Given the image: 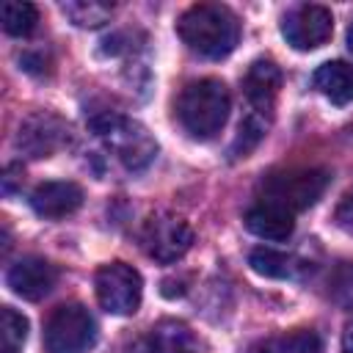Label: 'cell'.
Segmentation results:
<instances>
[{"instance_id": "6da1fadb", "label": "cell", "mask_w": 353, "mask_h": 353, "mask_svg": "<svg viewBox=\"0 0 353 353\" xmlns=\"http://www.w3.org/2000/svg\"><path fill=\"white\" fill-rule=\"evenodd\" d=\"M179 39L188 50L204 58H226L240 41V22L229 6L221 3H196L176 22Z\"/></svg>"}, {"instance_id": "7a4b0ae2", "label": "cell", "mask_w": 353, "mask_h": 353, "mask_svg": "<svg viewBox=\"0 0 353 353\" xmlns=\"http://www.w3.org/2000/svg\"><path fill=\"white\" fill-rule=\"evenodd\" d=\"M232 110V94L223 80L201 77L182 88L176 99V119L185 127L188 135L207 141L218 135L229 119Z\"/></svg>"}, {"instance_id": "3957f363", "label": "cell", "mask_w": 353, "mask_h": 353, "mask_svg": "<svg viewBox=\"0 0 353 353\" xmlns=\"http://www.w3.org/2000/svg\"><path fill=\"white\" fill-rule=\"evenodd\" d=\"M88 127L99 141H105V146L130 171H143L157 154L154 138L135 119H127V116L113 113V110H105V113H97L88 121Z\"/></svg>"}, {"instance_id": "277c9868", "label": "cell", "mask_w": 353, "mask_h": 353, "mask_svg": "<svg viewBox=\"0 0 353 353\" xmlns=\"http://www.w3.org/2000/svg\"><path fill=\"white\" fill-rule=\"evenodd\" d=\"M328 179H331L328 171H323V168L276 171L259 182V201H270L295 215L301 210H309L325 193Z\"/></svg>"}, {"instance_id": "5b68a950", "label": "cell", "mask_w": 353, "mask_h": 353, "mask_svg": "<svg viewBox=\"0 0 353 353\" xmlns=\"http://www.w3.org/2000/svg\"><path fill=\"white\" fill-rule=\"evenodd\" d=\"M97 342V323L80 303L58 306L44 323L47 353H85Z\"/></svg>"}, {"instance_id": "8992f818", "label": "cell", "mask_w": 353, "mask_h": 353, "mask_svg": "<svg viewBox=\"0 0 353 353\" xmlns=\"http://www.w3.org/2000/svg\"><path fill=\"white\" fill-rule=\"evenodd\" d=\"M97 301L105 312L127 317L135 314L143 295V279L141 273L127 262H108L94 276Z\"/></svg>"}, {"instance_id": "52a82bcc", "label": "cell", "mask_w": 353, "mask_h": 353, "mask_svg": "<svg viewBox=\"0 0 353 353\" xmlns=\"http://www.w3.org/2000/svg\"><path fill=\"white\" fill-rule=\"evenodd\" d=\"M141 245L146 251L149 259L160 262V265H171L176 259H182L190 245H193V229L171 212H157L149 215L143 221L141 229Z\"/></svg>"}, {"instance_id": "ba28073f", "label": "cell", "mask_w": 353, "mask_h": 353, "mask_svg": "<svg viewBox=\"0 0 353 353\" xmlns=\"http://www.w3.org/2000/svg\"><path fill=\"white\" fill-rule=\"evenodd\" d=\"M281 33H284V39L295 50H317V47H323L331 39V33H334V17H331V11L325 6L303 3V6L292 8L284 17Z\"/></svg>"}, {"instance_id": "9c48e42d", "label": "cell", "mask_w": 353, "mask_h": 353, "mask_svg": "<svg viewBox=\"0 0 353 353\" xmlns=\"http://www.w3.org/2000/svg\"><path fill=\"white\" fill-rule=\"evenodd\" d=\"M121 353H201V342L185 323L163 320L149 334L130 339Z\"/></svg>"}, {"instance_id": "30bf717a", "label": "cell", "mask_w": 353, "mask_h": 353, "mask_svg": "<svg viewBox=\"0 0 353 353\" xmlns=\"http://www.w3.org/2000/svg\"><path fill=\"white\" fill-rule=\"evenodd\" d=\"M58 281V270L52 262L41 259V256H22L19 262H14L6 273V284L11 287L14 295L25 298V301H41L52 292Z\"/></svg>"}, {"instance_id": "8fae6325", "label": "cell", "mask_w": 353, "mask_h": 353, "mask_svg": "<svg viewBox=\"0 0 353 353\" xmlns=\"http://www.w3.org/2000/svg\"><path fill=\"white\" fill-rule=\"evenodd\" d=\"M66 138H69V130L58 116L36 113L19 124L17 146L30 157H50L55 149H61L66 143Z\"/></svg>"}, {"instance_id": "7c38bea8", "label": "cell", "mask_w": 353, "mask_h": 353, "mask_svg": "<svg viewBox=\"0 0 353 353\" xmlns=\"http://www.w3.org/2000/svg\"><path fill=\"white\" fill-rule=\"evenodd\" d=\"M28 201L39 218L58 221V218L72 215L83 204V188L77 182H69V179H52V182L36 185L30 190Z\"/></svg>"}, {"instance_id": "4fadbf2b", "label": "cell", "mask_w": 353, "mask_h": 353, "mask_svg": "<svg viewBox=\"0 0 353 353\" xmlns=\"http://www.w3.org/2000/svg\"><path fill=\"white\" fill-rule=\"evenodd\" d=\"M281 88V69L273 61H254L243 77V94L248 102V110L262 113L268 119H273V105H276V94Z\"/></svg>"}, {"instance_id": "5bb4252c", "label": "cell", "mask_w": 353, "mask_h": 353, "mask_svg": "<svg viewBox=\"0 0 353 353\" xmlns=\"http://www.w3.org/2000/svg\"><path fill=\"white\" fill-rule=\"evenodd\" d=\"M245 229L262 240H287L295 229V215L270 201H256L245 210Z\"/></svg>"}, {"instance_id": "9a60e30c", "label": "cell", "mask_w": 353, "mask_h": 353, "mask_svg": "<svg viewBox=\"0 0 353 353\" xmlns=\"http://www.w3.org/2000/svg\"><path fill=\"white\" fill-rule=\"evenodd\" d=\"M314 88L334 105L353 102V66L345 61H325L314 72Z\"/></svg>"}, {"instance_id": "2e32d148", "label": "cell", "mask_w": 353, "mask_h": 353, "mask_svg": "<svg viewBox=\"0 0 353 353\" xmlns=\"http://www.w3.org/2000/svg\"><path fill=\"white\" fill-rule=\"evenodd\" d=\"M254 353H323V342L314 331L301 328V331L279 334V336L259 342L254 347Z\"/></svg>"}, {"instance_id": "e0dca14e", "label": "cell", "mask_w": 353, "mask_h": 353, "mask_svg": "<svg viewBox=\"0 0 353 353\" xmlns=\"http://www.w3.org/2000/svg\"><path fill=\"white\" fill-rule=\"evenodd\" d=\"M273 119L262 116V113H254L248 110L237 127V135H234V143H232V157H245L248 152L256 149V143L268 135V127H270Z\"/></svg>"}, {"instance_id": "ac0fdd59", "label": "cell", "mask_w": 353, "mask_h": 353, "mask_svg": "<svg viewBox=\"0 0 353 353\" xmlns=\"http://www.w3.org/2000/svg\"><path fill=\"white\" fill-rule=\"evenodd\" d=\"M248 265L254 273L268 276V279H292L295 276V262L292 256L273 251V248H254L248 256Z\"/></svg>"}, {"instance_id": "d6986e66", "label": "cell", "mask_w": 353, "mask_h": 353, "mask_svg": "<svg viewBox=\"0 0 353 353\" xmlns=\"http://www.w3.org/2000/svg\"><path fill=\"white\" fill-rule=\"evenodd\" d=\"M36 22H39V11L33 3H22V0H6L3 3V30L8 36L33 33Z\"/></svg>"}, {"instance_id": "ffe728a7", "label": "cell", "mask_w": 353, "mask_h": 353, "mask_svg": "<svg viewBox=\"0 0 353 353\" xmlns=\"http://www.w3.org/2000/svg\"><path fill=\"white\" fill-rule=\"evenodd\" d=\"M61 11L80 28H97L110 17V6L108 3H63Z\"/></svg>"}, {"instance_id": "44dd1931", "label": "cell", "mask_w": 353, "mask_h": 353, "mask_svg": "<svg viewBox=\"0 0 353 353\" xmlns=\"http://www.w3.org/2000/svg\"><path fill=\"white\" fill-rule=\"evenodd\" d=\"M328 295L336 306L353 309V262H339L328 279Z\"/></svg>"}, {"instance_id": "7402d4cb", "label": "cell", "mask_w": 353, "mask_h": 353, "mask_svg": "<svg viewBox=\"0 0 353 353\" xmlns=\"http://www.w3.org/2000/svg\"><path fill=\"white\" fill-rule=\"evenodd\" d=\"M25 336H28V320L17 309L3 306V347L19 350V345L25 342Z\"/></svg>"}, {"instance_id": "603a6c76", "label": "cell", "mask_w": 353, "mask_h": 353, "mask_svg": "<svg viewBox=\"0 0 353 353\" xmlns=\"http://www.w3.org/2000/svg\"><path fill=\"white\" fill-rule=\"evenodd\" d=\"M334 221H336L339 229H345V232L353 234V188L342 196V201H339V207L334 212Z\"/></svg>"}, {"instance_id": "cb8c5ba5", "label": "cell", "mask_w": 353, "mask_h": 353, "mask_svg": "<svg viewBox=\"0 0 353 353\" xmlns=\"http://www.w3.org/2000/svg\"><path fill=\"white\" fill-rule=\"evenodd\" d=\"M342 350L345 353H353V323L345 328V334H342Z\"/></svg>"}, {"instance_id": "d4e9b609", "label": "cell", "mask_w": 353, "mask_h": 353, "mask_svg": "<svg viewBox=\"0 0 353 353\" xmlns=\"http://www.w3.org/2000/svg\"><path fill=\"white\" fill-rule=\"evenodd\" d=\"M347 47H350V52H353V25H350V30H347Z\"/></svg>"}]
</instances>
